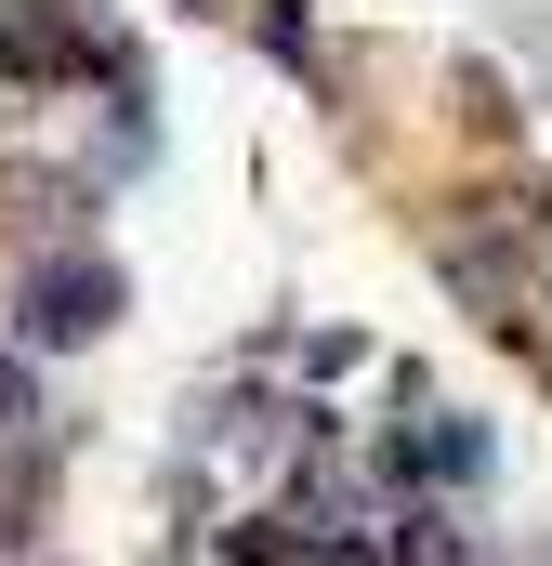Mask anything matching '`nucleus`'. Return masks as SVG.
I'll list each match as a JSON object with an SVG mask.
<instances>
[{
  "mask_svg": "<svg viewBox=\"0 0 552 566\" xmlns=\"http://www.w3.org/2000/svg\"><path fill=\"white\" fill-rule=\"evenodd\" d=\"M106 303H119L106 264H66V277L26 290V329H40V343H93V329H106Z\"/></svg>",
  "mask_w": 552,
  "mask_h": 566,
  "instance_id": "obj_1",
  "label": "nucleus"
},
{
  "mask_svg": "<svg viewBox=\"0 0 552 566\" xmlns=\"http://www.w3.org/2000/svg\"><path fill=\"white\" fill-rule=\"evenodd\" d=\"M487 422H460V409H434V422L408 434V474H434V488H487Z\"/></svg>",
  "mask_w": 552,
  "mask_h": 566,
  "instance_id": "obj_2",
  "label": "nucleus"
}]
</instances>
